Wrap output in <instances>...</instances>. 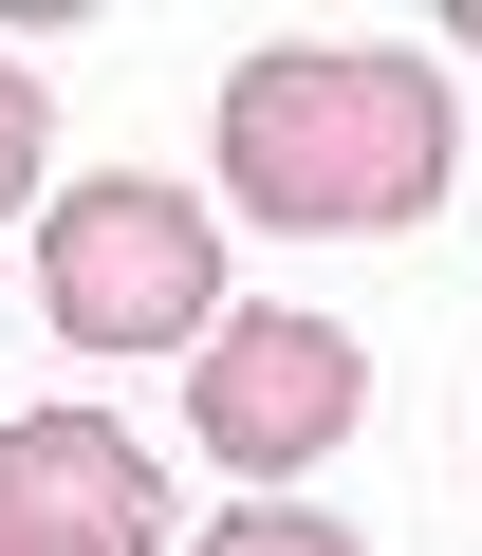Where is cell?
<instances>
[{
  "label": "cell",
  "instance_id": "cell-1",
  "mask_svg": "<svg viewBox=\"0 0 482 556\" xmlns=\"http://www.w3.org/2000/svg\"><path fill=\"white\" fill-rule=\"evenodd\" d=\"M223 186L261 204V223H297V241L427 223V186H445V93H427V56H371V38L241 56V93H223Z\"/></svg>",
  "mask_w": 482,
  "mask_h": 556
},
{
  "label": "cell",
  "instance_id": "cell-2",
  "mask_svg": "<svg viewBox=\"0 0 482 556\" xmlns=\"http://www.w3.org/2000/svg\"><path fill=\"white\" fill-rule=\"evenodd\" d=\"M38 298H56L75 353H204V316H223V223H204L186 186H149V167H93V186L38 223Z\"/></svg>",
  "mask_w": 482,
  "mask_h": 556
},
{
  "label": "cell",
  "instance_id": "cell-3",
  "mask_svg": "<svg viewBox=\"0 0 482 556\" xmlns=\"http://www.w3.org/2000/svg\"><path fill=\"white\" fill-rule=\"evenodd\" d=\"M353 408H371V353L334 316H204V353H186V427L223 464H316Z\"/></svg>",
  "mask_w": 482,
  "mask_h": 556
},
{
  "label": "cell",
  "instance_id": "cell-4",
  "mask_svg": "<svg viewBox=\"0 0 482 556\" xmlns=\"http://www.w3.org/2000/svg\"><path fill=\"white\" fill-rule=\"evenodd\" d=\"M0 556H167V482H149V445L93 427V408L0 427Z\"/></svg>",
  "mask_w": 482,
  "mask_h": 556
},
{
  "label": "cell",
  "instance_id": "cell-5",
  "mask_svg": "<svg viewBox=\"0 0 482 556\" xmlns=\"http://www.w3.org/2000/svg\"><path fill=\"white\" fill-rule=\"evenodd\" d=\"M204 556H371V538H334V519H223Z\"/></svg>",
  "mask_w": 482,
  "mask_h": 556
},
{
  "label": "cell",
  "instance_id": "cell-6",
  "mask_svg": "<svg viewBox=\"0 0 482 556\" xmlns=\"http://www.w3.org/2000/svg\"><path fill=\"white\" fill-rule=\"evenodd\" d=\"M38 186V93H20V56H0V204Z\"/></svg>",
  "mask_w": 482,
  "mask_h": 556
},
{
  "label": "cell",
  "instance_id": "cell-7",
  "mask_svg": "<svg viewBox=\"0 0 482 556\" xmlns=\"http://www.w3.org/2000/svg\"><path fill=\"white\" fill-rule=\"evenodd\" d=\"M445 38H464V56H482V0H464V20H445Z\"/></svg>",
  "mask_w": 482,
  "mask_h": 556
}]
</instances>
